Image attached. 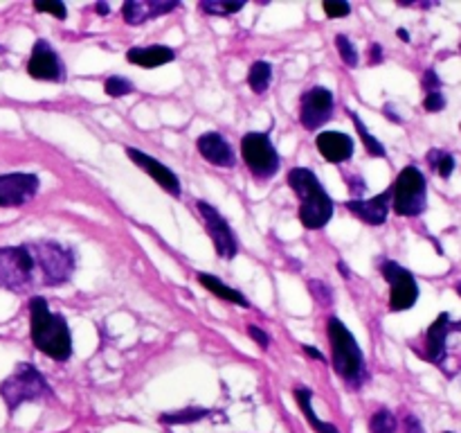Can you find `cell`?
Returning <instances> with one entry per match:
<instances>
[{"mask_svg": "<svg viewBox=\"0 0 461 433\" xmlns=\"http://www.w3.org/2000/svg\"><path fill=\"white\" fill-rule=\"evenodd\" d=\"M329 343H331L333 370L342 377V382L349 388L358 391L367 382V368H365V355L360 350L354 334L345 327L340 318L331 316L327 323Z\"/></svg>", "mask_w": 461, "mask_h": 433, "instance_id": "3957f363", "label": "cell"}, {"mask_svg": "<svg viewBox=\"0 0 461 433\" xmlns=\"http://www.w3.org/2000/svg\"><path fill=\"white\" fill-rule=\"evenodd\" d=\"M455 289H457V293L461 296V282H457V287H455Z\"/></svg>", "mask_w": 461, "mask_h": 433, "instance_id": "ee69618b", "label": "cell"}, {"mask_svg": "<svg viewBox=\"0 0 461 433\" xmlns=\"http://www.w3.org/2000/svg\"><path fill=\"white\" fill-rule=\"evenodd\" d=\"M315 147L329 162H345L354 156V140L340 131H322L315 138Z\"/></svg>", "mask_w": 461, "mask_h": 433, "instance_id": "ac0fdd59", "label": "cell"}, {"mask_svg": "<svg viewBox=\"0 0 461 433\" xmlns=\"http://www.w3.org/2000/svg\"><path fill=\"white\" fill-rule=\"evenodd\" d=\"M396 418L392 410L378 409L376 413L369 418V433H396Z\"/></svg>", "mask_w": 461, "mask_h": 433, "instance_id": "484cf974", "label": "cell"}, {"mask_svg": "<svg viewBox=\"0 0 461 433\" xmlns=\"http://www.w3.org/2000/svg\"><path fill=\"white\" fill-rule=\"evenodd\" d=\"M27 75L41 81H63V63L48 41L39 39L27 61Z\"/></svg>", "mask_w": 461, "mask_h": 433, "instance_id": "4fadbf2b", "label": "cell"}, {"mask_svg": "<svg viewBox=\"0 0 461 433\" xmlns=\"http://www.w3.org/2000/svg\"><path fill=\"white\" fill-rule=\"evenodd\" d=\"M95 9H97V14H102V16H106V14L111 12V7H108L106 3H97L95 5Z\"/></svg>", "mask_w": 461, "mask_h": 433, "instance_id": "f35d334b", "label": "cell"}, {"mask_svg": "<svg viewBox=\"0 0 461 433\" xmlns=\"http://www.w3.org/2000/svg\"><path fill=\"white\" fill-rule=\"evenodd\" d=\"M392 203H394V212L401 216H419L426 210L428 185L419 167L408 165L401 171L392 189Z\"/></svg>", "mask_w": 461, "mask_h": 433, "instance_id": "52a82bcc", "label": "cell"}, {"mask_svg": "<svg viewBox=\"0 0 461 433\" xmlns=\"http://www.w3.org/2000/svg\"><path fill=\"white\" fill-rule=\"evenodd\" d=\"M30 251L34 255L36 262V273H39L41 284H50V287H57V284L68 282L75 273V253L70 248L61 246L59 242H32Z\"/></svg>", "mask_w": 461, "mask_h": 433, "instance_id": "5b68a950", "label": "cell"}, {"mask_svg": "<svg viewBox=\"0 0 461 433\" xmlns=\"http://www.w3.org/2000/svg\"><path fill=\"white\" fill-rule=\"evenodd\" d=\"M126 153H129L131 161H133L140 170L147 171V174L151 176V179L156 180L167 194H171V197H180V192H183V189H180V179L169 170V167L162 165L160 161H156V158H151L149 153L140 152V149L135 147L126 149Z\"/></svg>", "mask_w": 461, "mask_h": 433, "instance_id": "5bb4252c", "label": "cell"}, {"mask_svg": "<svg viewBox=\"0 0 461 433\" xmlns=\"http://www.w3.org/2000/svg\"><path fill=\"white\" fill-rule=\"evenodd\" d=\"M453 332V323H450V314L444 311L439 314V318L430 325L426 334V356L432 364L441 365L446 359V338Z\"/></svg>", "mask_w": 461, "mask_h": 433, "instance_id": "d6986e66", "label": "cell"}, {"mask_svg": "<svg viewBox=\"0 0 461 433\" xmlns=\"http://www.w3.org/2000/svg\"><path fill=\"white\" fill-rule=\"evenodd\" d=\"M349 117L351 120H354V124H356V131H358L360 134V140H363V144H365V149H367L369 153H372V156H376V158H385V147H383L381 144V140H376L374 138L372 134H369L367 131V126H365V122L360 120L358 115H356L354 111H351L349 108Z\"/></svg>", "mask_w": 461, "mask_h": 433, "instance_id": "cb8c5ba5", "label": "cell"}, {"mask_svg": "<svg viewBox=\"0 0 461 433\" xmlns=\"http://www.w3.org/2000/svg\"><path fill=\"white\" fill-rule=\"evenodd\" d=\"M248 334H250V336L255 338V343L259 347H268L270 345V336L264 332V329L257 327V325H250V327H248Z\"/></svg>", "mask_w": 461, "mask_h": 433, "instance_id": "e575fe53", "label": "cell"}, {"mask_svg": "<svg viewBox=\"0 0 461 433\" xmlns=\"http://www.w3.org/2000/svg\"><path fill=\"white\" fill-rule=\"evenodd\" d=\"M453 332H461V320L459 323H453Z\"/></svg>", "mask_w": 461, "mask_h": 433, "instance_id": "7bdbcfd3", "label": "cell"}, {"mask_svg": "<svg viewBox=\"0 0 461 433\" xmlns=\"http://www.w3.org/2000/svg\"><path fill=\"white\" fill-rule=\"evenodd\" d=\"M207 415H212V410L185 409V410H176V413H162L160 422L162 424H192V422H198V419L207 418Z\"/></svg>", "mask_w": 461, "mask_h": 433, "instance_id": "d4e9b609", "label": "cell"}, {"mask_svg": "<svg viewBox=\"0 0 461 433\" xmlns=\"http://www.w3.org/2000/svg\"><path fill=\"white\" fill-rule=\"evenodd\" d=\"M241 156L257 179H273L279 171V153L266 134H246L241 138Z\"/></svg>", "mask_w": 461, "mask_h": 433, "instance_id": "ba28073f", "label": "cell"}, {"mask_svg": "<svg viewBox=\"0 0 461 433\" xmlns=\"http://www.w3.org/2000/svg\"><path fill=\"white\" fill-rule=\"evenodd\" d=\"M390 207H392V189L387 192L378 194L374 198H351L347 201V210L351 215H356L358 219H363L365 224L372 226H383L390 216Z\"/></svg>", "mask_w": 461, "mask_h": 433, "instance_id": "9a60e30c", "label": "cell"}, {"mask_svg": "<svg viewBox=\"0 0 461 433\" xmlns=\"http://www.w3.org/2000/svg\"><path fill=\"white\" fill-rule=\"evenodd\" d=\"M180 7L178 0H169V3H160V0H126L122 5V14L129 25H142V23L151 21V18L169 14L171 9Z\"/></svg>", "mask_w": 461, "mask_h": 433, "instance_id": "2e32d148", "label": "cell"}, {"mask_svg": "<svg viewBox=\"0 0 461 433\" xmlns=\"http://www.w3.org/2000/svg\"><path fill=\"white\" fill-rule=\"evenodd\" d=\"M201 9L212 16H230L243 9V3H221V0H203Z\"/></svg>", "mask_w": 461, "mask_h": 433, "instance_id": "83f0119b", "label": "cell"}, {"mask_svg": "<svg viewBox=\"0 0 461 433\" xmlns=\"http://www.w3.org/2000/svg\"><path fill=\"white\" fill-rule=\"evenodd\" d=\"M196 147L198 152H201V156L216 167H234V162H237L228 140H225L221 134H216V131H207V134H203L201 138L196 140Z\"/></svg>", "mask_w": 461, "mask_h": 433, "instance_id": "e0dca14e", "label": "cell"}, {"mask_svg": "<svg viewBox=\"0 0 461 433\" xmlns=\"http://www.w3.org/2000/svg\"><path fill=\"white\" fill-rule=\"evenodd\" d=\"M444 433H453V431H444Z\"/></svg>", "mask_w": 461, "mask_h": 433, "instance_id": "f6af8a7d", "label": "cell"}, {"mask_svg": "<svg viewBox=\"0 0 461 433\" xmlns=\"http://www.w3.org/2000/svg\"><path fill=\"white\" fill-rule=\"evenodd\" d=\"M333 115V93L324 86H313L300 99V122L309 131L320 129Z\"/></svg>", "mask_w": 461, "mask_h": 433, "instance_id": "8fae6325", "label": "cell"}, {"mask_svg": "<svg viewBox=\"0 0 461 433\" xmlns=\"http://www.w3.org/2000/svg\"><path fill=\"white\" fill-rule=\"evenodd\" d=\"M34 9H36V12L54 14V16L61 18V21L68 16V9H66V5H63V3H36Z\"/></svg>", "mask_w": 461, "mask_h": 433, "instance_id": "d6a6232c", "label": "cell"}, {"mask_svg": "<svg viewBox=\"0 0 461 433\" xmlns=\"http://www.w3.org/2000/svg\"><path fill=\"white\" fill-rule=\"evenodd\" d=\"M405 433H426V428H423L421 419L417 415H408L405 418Z\"/></svg>", "mask_w": 461, "mask_h": 433, "instance_id": "d590c367", "label": "cell"}, {"mask_svg": "<svg viewBox=\"0 0 461 433\" xmlns=\"http://www.w3.org/2000/svg\"><path fill=\"white\" fill-rule=\"evenodd\" d=\"M421 86H423V90H426V95H430V93H439L441 90V79L439 77H437V72L432 70H426V75H423V79H421Z\"/></svg>", "mask_w": 461, "mask_h": 433, "instance_id": "836d02e7", "label": "cell"}, {"mask_svg": "<svg viewBox=\"0 0 461 433\" xmlns=\"http://www.w3.org/2000/svg\"><path fill=\"white\" fill-rule=\"evenodd\" d=\"M198 212H201L203 221H205L207 233H210L212 242H214L216 253H219L223 260H232L239 251V244H237V237H234L232 228H230L228 219H225V216L207 201H198Z\"/></svg>", "mask_w": 461, "mask_h": 433, "instance_id": "30bf717a", "label": "cell"}, {"mask_svg": "<svg viewBox=\"0 0 461 433\" xmlns=\"http://www.w3.org/2000/svg\"><path fill=\"white\" fill-rule=\"evenodd\" d=\"M311 397H313V392H311L309 388H304V386L295 388V400H297V404H300L302 413H304L306 419L311 422V427H313L318 433H340L336 427H333V424L322 422V419L315 415L313 406H311Z\"/></svg>", "mask_w": 461, "mask_h": 433, "instance_id": "7402d4cb", "label": "cell"}, {"mask_svg": "<svg viewBox=\"0 0 461 433\" xmlns=\"http://www.w3.org/2000/svg\"><path fill=\"white\" fill-rule=\"evenodd\" d=\"M304 352H306V355H309V356H313V359H318V361H324V355H322V352H320V350H315L313 345H304Z\"/></svg>", "mask_w": 461, "mask_h": 433, "instance_id": "74e56055", "label": "cell"}, {"mask_svg": "<svg viewBox=\"0 0 461 433\" xmlns=\"http://www.w3.org/2000/svg\"><path fill=\"white\" fill-rule=\"evenodd\" d=\"M273 81V66L268 61H255L248 72V84L257 95H264Z\"/></svg>", "mask_w": 461, "mask_h": 433, "instance_id": "603a6c76", "label": "cell"}, {"mask_svg": "<svg viewBox=\"0 0 461 433\" xmlns=\"http://www.w3.org/2000/svg\"><path fill=\"white\" fill-rule=\"evenodd\" d=\"M104 88H106V93L111 95V97H124V95H131L133 93V84H131L129 79H124V77H120V75H111L106 79V86H104Z\"/></svg>", "mask_w": 461, "mask_h": 433, "instance_id": "f546056e", "label": "cell"}, {"mask_svg": "<svg viewBox=\"0 0 461 433\" xmlns=\"http://www.w3.org/2000/svg\"><path fill=\"white\" fill-rule=\"evenodd\" d=\"M396 34H399V39H401V41H405V43H408V41H410V34H408V30H403V27H401V30L396 32Z\"/></svg>", "mask_w": 461, "mask_h": 433, "instance_id": "60d3db41", "label": "cell"}, {"mask_svg": "<svg viewBox=\"0 0 461 433\" xmlns=\"http://www.w3.org/2000/svg\"><path fill=\"white\" fill-rule=\"evenodd\" d=\"M338 269L342 271V275H345V278H349V269H347L345 262H338Z\"/></svg>", "mask_w": 461, "mask_h": 433, "instance_id": "b9f144b4", "label": "cell"}, {"mask_svg": "<svg viewBox=\"0 0 461 433\" xmlns=\"http://www.w3.org/2000/svg\"><path fill=\"white\" fill-rule=\"evenodd\" d=\"M383 278L390 282V309L392 311H405L412 309L414 302L419 298V284L417 278L410 273L408 269H403L396 262L385 260L381 266Z\"/></svg>", "mask_w": 461, "mask_h": 433, "instance_id": "9c48e42d", "label": "cell"}, {"mask_svg": "<svg viewBox=\"0 0 461 433\" xmlns=\"http://www.w3.org/2000/svg\"><path fill=\"white\" fill-rule=\"evenodd\" d=\"M428 162H430L432 170H437V174H439L441 179H448L455 170V158L450 156V153L439 152V149H432V152L428 153Z\"/></svg>", "mask_w": 461, "mask_h": 433, "instance_id": "4316f807", "label": "cell"}, {"mask_svg": "<svg viewBox=\"0 0 461 433\" xmlns=\"http://www.w3.org/2000/svg\"><path fill=\"white\" fill-rule=\"evenodd\" d=\"M39 176L36 174H3L0 176V207H18L25 206L27 201L39 192Z\"/></svg>", "mask_w": 461, "mask_h": 433, "instance_id": "7c38bea8", "label": "cell"}, {"mask_svg": "<svg viewBox=\"0 0 461 433\" xmlns=\"http://www.w3.org/2000/svg\"><path fill=\"white\" fill-rule=\"evenodd\" d=\"M30 334L32 343L43 355L57 361H68L72 355V334L66 318L61 314L50 311L48 300L43 296H34L30 300Z\"/></svg>", "mask_w": 461, "mask_h": 433, "instance_id": "6da1fadb", "label": "cell"}, {"mask_svg": "<svg viewBox=\"0 0 461 433\" xmlns=\"http://www.w3.org/2000/svg\"><path fill=\"white\" fill-rule=\"evenodd\" d=\"M52 395L50 383L32 364H18L16 370L0 383V397L7 404L9 413H14L25 401L48 400Z\"/></svg>", "mask_w": 461, "mask_h": 433, "instance_id": "277c9868", "label": "cell"}, {"mask_svg": "<svg viewBox=\"0 0 461 433\" xmlns=\"http://www.w3.org/2000/svg\"><path fill=\"white\" fill-rule=\"evenodd\" d=\"M324 14L329 18H342V16H349L351 14V5L349 3H342V0H324Z\"/></svg>", "mask_w": 461, "mask_h": 433, "instance_id": "4dcf8cb0", "label": "cell"}, {"mask_svg": "<svg viewBox=\"0 0 461 433\" xmlns=\"http://www.w3.org/2000/svg\"><path fill=\"white\" fill-rule=\"evenodd\" d=\"M423 108H426V111H430V113H439V111H444L446 108V97H444V93H430V95H426V99H423Z\"/></svg>", "mask_w": 461, "mask_h": 433, "instance_id": "1f68e13d", "label": "cell"}, {"mask_svg": "<svg viewBox=\"0 0 461 433\" xmlns=\"http://www.w3.org/2000/svg\"><path fill=\"white\" fill-rule=\"evenodd\" d=\"M34 282H39V273L30 244L0 248V289L25 291Z\"/></svg>", "mask_w": 461, "mask_h": 433, "instance_id": "8992f818", "label": "cell"}, {"mask_svg": "<svg viewBox=\"0 0 461 433\" xmlns=\"http://www.w3.org/2000/svg\"><path fill=\"white\" fill-rule=\"evenodd\" d=\"M369 63H374V66L383 63V45L381 43H374L372 48H369Z\"/></svg>", "mask_w": 461, "mask_h": 433, "instance_id": "8d00e7d4", "label": "cell"}, {"mask_svg": "<svg viewBox=\"0 0 461 433\" xmlns=\"http://www.w3.org/2000/svg\"><path fill=\"white\" fill-rule=\"evenodd\" d=\"M336 48H338V54H340L342 61H345L347 66H349V68L358 66V52H356V48H354V43L349 41V36L338 34L336 36Z\"/></svg>", "mask_w": 461, "mask_h": 433, "instance_id": "f1b7e54d", "label": "cell"}, {"mask_svg": "<svg viewBox=\"0 0 461 433\" xmlns=\"http://www.w3.org/2000/svg\"><path fill=\"white\" fill-rule=\"evenodd\" d=\"M385 115H387V117H390V120H394V122H401V117H399V115H396V113H394V111H392V106H390V104H387V106H385Z\"/></svg>", "mask_w": 461, "mask_h": 433, "instance_id": "ab89813d", "label": "cell"}, {"mask_svg": "<svg viewBox=\"0 0 461 433\" xmlns=\"http://www.w3.org/2000/svg\"><path fill=\"white\" fill-rule=\"evenodd\" d=\"M288 185L300 197V212H297V216H300L302 226L309 230L324 228L333 216V198L320 185L318 176L311 170H306V167H293L288 171Z\"/></svg>", "mask_w": 461, "mask_h": 433, "instance_id": "7a4b0ae2", "label": "cell"}, {"mask_svg": "<svg viewBox=\"0 0 461 433\" xmlns=\"http://www.w3.org/2000/svg\"><path fill=\"white\" fill-rule=\"evenodd\" d=\"M459 50H461V45H459Z\"/></svg>", "mask_w": 461, "mask_h": 433, "instance_id": "bcb514c9", "label": "cell"}, {"mask_svg": "<svg viewBox=\"0 0 461 433\" xmlns=\"http://www.w3.org/2000/svg\"><path fill=\"white\" fill-rule=\"evenodd\" d=\"M126 59L135 66L142 68H158L171 63L176 59V52L167 45H147V48H131L126 52Z\"/></svg>", "mask_w": 461, "mask_h": 433, "instance_id": "ffe728a7", "label": "cell"}, {"mask_svg": "<svg viewBox=\"0 0 461 433\" xmlns=\"http://www.w3.org/2000/svg\"><path fill=\"white\" fill-rule=\"evenodd\" d=\"M198 282H201L203 287H205L210 293L219 296L221 300L234 302V305H239V307H250V302H248V298L243 296L241 291H237V289H232V287H228V284H223L219 278H216V275L198 273Z\"/></svg>", "mask_w": 461, "mask_h": 433, "instance_id": "44dd1931", "label": "cell"}]
</instances>
